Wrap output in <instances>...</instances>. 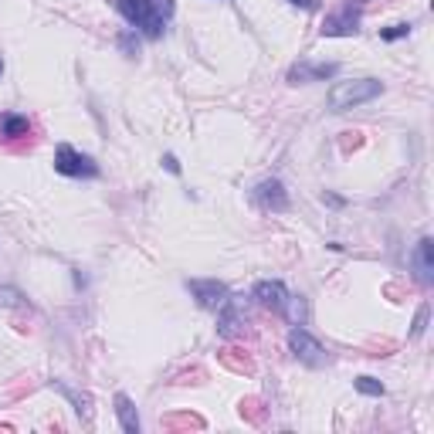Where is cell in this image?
<instances>
[{
  "mask_svg": "<svg viewBox=\"0 0 434 434\" xmlns=\"http://www.w3.org/2000/svg\"><path fill=\"white\" fill-rule=\"evenodd\" d=\"M336 72H340L336 65H309V61H299V65H292V68H288V82H292V85L326 82V78H333Z\"/></svg>",
  "mask_w": 434,
  "mask_h": 434,
  "instance_id": "obj_10",
  "label": "cell"
},
{
  "mask_svg": "<svg viewBox=\"0 0 434 434\" xmlns=\"http://www.w3.org/2000/svg\"><path fill=\"white\" fill-rule=\"evenodd\" d=\"M115 417H119L126 434H139V414H136V404L126 394H115Z\"/></svg>",
  "mask_w": 434,
  "mask_h": 434,
  "instance_id": "obj_12",
  "label": "cell"
},
{
  "mask_svg": "<svg viewBox=\"0 0 434 434\" xmlns=\"http://www.w3.org/2000/svg\"><path fill=\"white\" fill-rule=\"evenodd\" d=\"M0 78H4V58H0Z\"/></svg>",
  "mask_w": 434,
  "mask_h": 434,
  "instance_id": "obj_22",
  "label": "cell"
},
{
  "mask_svg": "<svg viewBox=\"0 0 434 434\" xmlns=\"http://www.w3.org/2000/svg\"><path fill=\"white\" fill-rule=\"evenodd\" d=\"M51 387H55L58 394H65L68 397V400H72V404H75V411H78V417H89L92 414V394H78V390H72V387H65V383H51Z\"/></svg>",
  "mask_w": 434,
  "mask_h": 434,
  "instance_id": "obj_14",
  "label": "cell"
},
{
  "mask_svg": "<svg viewBox=\"0 0 434 434\" xmlns=\"http://www.w3.org/2000/svg\"><path fill=\"white\" fill-rule=\"evenodd\" d=\"M119 44H122V51H126V55H139V41L132 38V31H126V34L119 38Z\"/></svg>",
  "mask_w": 434,
  "mask_h": 434,
  "instance_id": "obj_18",
  "label": "cell"
},
{
  "mask_svg": "<svg viewBox=\"0 0 434 434\" xmlns=\"http://www.w3.org/2000/svg\"><path fill=\"white\" fill-rule=\"evenodd\" d=\"M187 288H190V295L197 299V305L200 309H217V305L224 302L227 299V288L217 279H193V282H187Z\"/></svg>",
  "mask_w": 434,
  "mask_h": 434,
  "instance_id": "obj_6",
  "label": "cell"
},
{
  "mask_svg": "<svg viewBox=\"0 0 434 434\" xmlns=\"http://www.w3.org/2000/svg\"><path fill=\"white\" fill-rule=\"evenodd\" d=\"M383 92V82L377 78H357V82H340L329 89V109L333 113H346V109H357L363 102H374Z\"/></svg>",
  "mask_w": 434,
  "mask_h": 434,
  "instance_id": "obj_2",
  "label": "cell"
},
{
  "mask_svg": "<svg viewBox=\"0 0 434 434\" xmlns=\"http://www.w3.org/2000/svg\"><path fill=\"white\" fill-rule=\"evenodd\" d=\"M357 31H359V14H353V4L322 20V34L326 38H346V34H357Z\"/></svg>",
  "mask_w": 434,
  "mask_h": 434,
  "instance_id": "obj_7",
  "label": "cell"
},
{
  "mask_svg": "<svg viewBox=\"0 0 434 434\" xmlns=\"http://www.w3.org/2000/svg\"><path fill=\"white\" fill-rule=\"evenodd\" d=\"M115 11L132 24V31H143L150 41L163 38V27L173 18V0H115Z\"/></svg>",
  "mask_w": 434,
  "mask_h": 434,
  "instance_id": "obj_1",
  "label": "cell"
},
{
  "mask_svg": "<svg viewBox=\"0 0 434 434\" xmlns=\"http://www.w3.org/2000/svg\"><path fill=\"white\" fill-rule=\"evenodd\" d=\"M31 132V122H27V115H0V139H20V136H27Z\"/></svg>",
  "mask_w": 434,
  "mask_h": 434,
  "instance_id": "obj_13",
  "label": "cell"
},
{
  "mask_svg": "<svg viewBox=\"0 0 434 434\" xmlns=\"http://www.w3.org/2000/svg\"><path fill=\"white\" fill-rule=\"evenodd\" d=\"M411 34V24H394V27H383L380 38L383 41H397V38H407Z\"/></svg>",
  "mask_w": 434,
  "mask_h": 434,
  "instance_id": "obj_16",
  "label": "cell"
},
{
  "mask_svg": "<svg viewBox=\"0 0 434 434\" xmlns=\"http://www.w3.org/2000/svg\"><path fill=\"white\" fill-rule=\"evenodd\" d=\"M241 326H245V312L238 309V299H224L217 305V333L224 340H231V336L241 333Z\"/></svg>",
  "mask_w": 434,
  "mask_h": 434,
  "instance_id": "obj_8",
  "label": "cell"
},
{
  "mask_svg": "<svg viewBox=\"0 0 434 434\" xmlns=\"http://www.w3.org/2000/svg\"><path fill=\"white\" fill-rule=\"evenodd\" d=\"M163 167H167V170H170L173 177L180 173V163H177V156H173V153H167V156H163Z\"/></svg>",
  "mask_w": 434,
  "mask_h": 434,
  "instance_id": "obj_20",
  "label": "cell"
},
{
  "mask_svg": "<svg viewBox=\"0 0 434 434\" xmlns=\"http://www.w3.org/2000/svg\"><path fill=\"white\" fill-rule=\"evenodd\" d=\"M251 299L264 309H275V312H282L285 302H288V288L282 282H258L255 285V292H251Z\"/></svg>",
  "mask_w": 434,
  "mask_h": 434,
  "instance_id": "obj_9",
  "label": "cell"
},
{
  "mask_svg": "<svg viewBox=\"0 0 434 434\" xmlns=\"http://www.w3.org/2000/svg\"><path fill=\"white\" fill-rule=\"evenodd\" d=\"M288 350L295 353V359H302L305 366H322V363H326V350L319 346V340H312V336L305 333L302 326H292V333H288Z\"/></svg>",
  "mask_w": 434,
  "mask_h": 434,
  "instance_id": "obj_4",
  "label": "cell"
},
{
  "mask_svg": "<svg viewBox=\"0 0 434 434\" xmlns=\"http://www.w3.org/2000/svg\"><path fill=\"white\" fill-rule=\"evenodd\" d=\"M292 7H302V11H319V0H288Z\"/></svg>",
  "mask_w": 434,
  "mask_h": 434,
  "instance_id": "obj_19",
  "label": "cell"
},
{
  "mask_svg": "<svg viewBox=\"0 0 434 434\" xmlns=\"http://www.w3.org/2000/svg\"><path fill=\"white\" fill-rule=\"evenodd\" d=\"M353 387H357L359 394H366V397H383V383L374 377H357L353 380Z\"/></svg>",
  "mask_w": 434,
  "mask_h": 434,
  "instance_id": "obj_15",
  "label": "cell"
},
{
  "mask_svg": "<svg viewBox=\"0 0 434 434\" xmlns=\"http://www.w3.org/2000/svg\"><path fill=\"white\" fill-rule=\"evenodd\" d=\"M0 302L18 305V302H20V295H18V292H11V288H4V292H0Z\"/></svg>",
  "mask_w": 434,
  "mask_h": 434,
  "instance_id": "obj_21",
  "label": "cell"
},
{
  "mask_svg": "<svg viewBox=\"0 0 434 434\" xmlns=\"http://www.w3.org/2000/svg\"><path fill=\"white\" fill-rule=\"evenodd\" d=\"M411 264H414L417 279L424 285L434 282V241L431 238H421V241H417L414 255H411Z\"/></svg>",
  "mask_w": 434,
  "mask_h": 434,
  "instance_id": "obj_11",
  "label": "cell"
},
{
  "mask_svg": "<svg viewBox=\"0 0 434 434\" xmlns=\"http://www.w3.org/2000/svg\"><path fill=\"white\" fill-rule=\"evenodd\" d=\"M424 326H428V305H421V309H417V319H414V326H411V336H421V333H424Z\"/></svg>",
  "mask_w": 434,
  "mask_h": 434,
  "instance_id": "obj_17",
  "label": "cell"
},
{
  "mask_svg": "<svg viewBox=\"0 0 434 434\" xmlns=\"http://www.w3.org/2000/svg\"><path fill=\"white\" fill-rule=\"evenodd\" d=\"M255 204L264 210H275V214H282L285 208H288V193H285L282 180H262L258 187H255Z\"/></svg>",
  "mask_w": 434,
  "mask_h": 434,
  "instance_id": "obj_5",
  "label": "cell"
},
{
  "mask_svg": "<svg viewBox=\"0 0 434 434\" xmlns=\"http://www.w3.org/2000/svg\"><path fill=\"white\" fill-rule=\"evenodd\" d=\"M55 170L61 177H85V180H92V177H98V163H95L92 156L78 153L75 146L61 143L55 150Z\"/></svg>",
  "mask_w": 434,
  "mask_h": 434,
  "instance_id": "obj_3",
  "label": "cell"
}]
</instances>
